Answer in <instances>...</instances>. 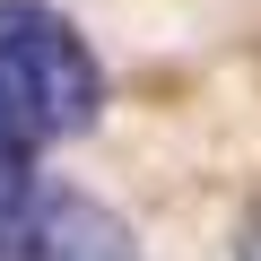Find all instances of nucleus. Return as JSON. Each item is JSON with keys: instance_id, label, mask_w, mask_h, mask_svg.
Returning a JSON list of instances; mask_svg holds the SVG:
<instances>
[{"instance_id": "20e7f679", "label": "nucleus", "mask_w": 261, "mask_h": 261, "mask_svg": "<svg viewBox=\"0 0 261 261\" xmlns=\"http://www.w3.org/2000/svg\"><path fill=\"white\" fill-rule=\"evenodd\" d=\"M235 261H261V218H244V235H235Z\"/></svg>"}, {"instance_id": "f257e3e1", "label": "nucleus", "mask_w": 261, "mask_h": 261, "mask_svg": "<svg viewBox=\"0 0 261 261\" xmlns=\"http://www.w3.org/2000/svg\"><path fill=\"white\" fill-rule=\"evenodd\" d=\"M0 113L35 148L87 140L105 113V70L53 0H0Z\"/></svg>"}, {"instance_id": "7ed1b4c3", "label": "nucleus", "mask_w": 261, "mask_h": 261, "mask_svg": "<svg viewBox=\"0 0 261 261\" xmlns=\"http://www.w3.org/2000/svg\"><path fill=\"white\" fill-rule=\"evenodd\" d=\"M35 140L0 113V261H35Z\"/></svg>"}, {"instance_id": "f03ea898", "label": "nucleus", "mask_w": 261, "mask_h": 261, "mask_svg": "<svg viewBox=\"0 0 261 261\" xmlns=\"http://www.w3.org/2000/svg\"><path fill=\"white\" fill-rule=\"evenodd\" d=\"M35 261H148V252H140V235H130L105 200L44 192L35 200Z\"/></svg>"}]
</instances>
